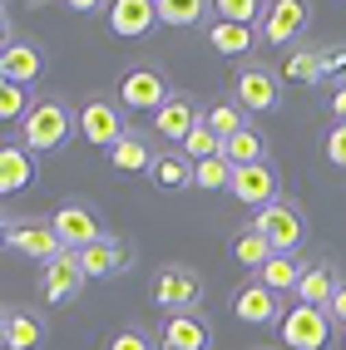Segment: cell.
<instances>
[{
  "label": "cell",
  "mask_w": 346,
  "mask_h": 350,
  "mask_svg": "<svg viewBox=\"0 0 346 350\" xmlns=\"http://www.w3.org/2000/svg\"><path fill=\"white\" fill-rule=\"evenodd\" d=\"M69 133H75V113H69V104L55 99V94H40L30 104V113L20 119V138H15V144L25 153H60L69 144Z\"/></svg>",
  "instance_id": "obj_1"
},
{
  "label": "cell",
  "mask_w": 346,
  "mask_h": 350,
  "mask_svg": "<svg viewBox=\"0 0 346 350\" xmlns=\"http://www.w3.org/2000/svg\"><path fill=\"white\" fill-rule=\"evenodd\" d=\"M252 227H258L272 242V252H282V256H297V247H302V237H307V217H302V207H297L292 198H277L272 207L252 213Z\"/></svg>",
  "instance_id": "obj_2"
},
{
  "label": "cell",
  "mask_w": 346,
  "mask_h": 350,
  "mask_svg": "<svg viewBox=\"0 0 346 350\" xmlns=\"http://www.w3.org/2000/svg\"><path fill=\"white\" fill-rule=\"evenodd\" d=\"M198 301H203V276L193 267H158L153 276V306L164 311V316H183V311H198Z\"/></svg>",
  "instance_id": "obj_3"
},
{
  "label": "cell",
  "mask_w": 346,
  "mask_h": 350,
  "mask_svg": "<svg viewBox=\"0 0 346 350\" xmlns=\"http://www.w3.org/2000/svg\"><path fill=\"white\" fill-rule=\"evenodd\" d=\"M277 336H282L287 350H327L336 325L317 306H292V311H282V321H277Z\"/></svg>",
  "instance_id": "obj_4"
},
{
  "label": "cell",
  "mask_w": 346,
  "mask_h": 350,
  "mask_svg": "<svg viewBox=\"0 0 346 350\" xmlns=\"http://www.w3.org/2000/svg\"><path fill=\"white\" fill-rule=\"evenodd\" d=\"M173 94H169V79L158 75L153 64H134L119 75V109L129 113H158Z\"/></svg>",
  "instance_id": "obj_5"
},
{
  "label": "cell",
  "mask_w": 346,
  "mask_h": 350,
  "mask_svg": "<svg viewBox=\"0 0 346 350\" xmlns=\"http://www.w3.org/2000/svg\"><path fill=\"white\" fill-rule=\"evenodd\" d=\"M277 69H267L262 59H247L238 75H233V94H238V109L243 113H272L277 99H282V89H277Z\"/></svg>",
  "instance_id": "obj_6"
},
{
  "label": "cell",
  "mask_w": 346,
  "mask_h": 350,
  "mask_svg": "<svg viewBox=\"0 0 346 350\" xmlns=\"http://www.w3.org/2000/svg\"><path fill=\"white\" fill-rule=\"evenodd\" d=\"M50 227H55V237H60L64 252H84V247H95L99 237H109L89 202H60L50 213Z\"/></svg>",
  "instance_id": "obj_7"
},
{
  "label": "cell",
  "mask_w": 346,
  "mask_h": 350,
  "mask_svg": "<svg viewBox=\"0 0 346 350\" xmlns=\"http://www.w3.org/2000/svg\"><path fill=\"white\" fill-rule=\"evenodd\" d=\"M84 286V267H79V252H60L55 262L40 267V301L45 306H69Z\"/></svg>",
  "instance_id": "obj_8"
},
{
  "label": "cell",
  "mask_w": 346,
  "mask_h": 350,
  "mask_svg": "<svg viewBox=\"0 0 346 350\" xmlns=\"http://www.w3.org/2000/svg\"><path fill=\"white\" fill-rule=\"evenodd\" d=\"M75 133H84L95 148L109 153V148L129 133V129H124V109H119V104H109V99H89V104L75 113Z\"/></svg>",
  "instance_id": "obj_9"
},
{
  "label": "cell",
  "mask_w": 346,
  "mask_h": 350,
  "mask_svg": "<svg viewBox=\"0 0 346 350\" xmlns=\"http://www.w3.org/2000/svg\"><path fill=\"white\" fill-rule=\"evenodd\" d=\"M10 247L20 252V256H30V262H55V256L64 252L60 247V237H55V227H50V217H15L10 222Z\"/></svg>",
  "instance_id": "obj_10"
},
{
  "label": "cell",
  "mask_w": 346,
  "mask_h": 350,
  "mask_svg": "<svg viewBox=\"0 0 346 350\" xmlns=\"http://www.w3.org/2000/svg\"><path fill=\"white\" fill-rule=\"evenodd\" d=\"M233 193L243 207H252V213H262V207L277 202V168L272 163H252V168H233Z\"/></svg>",
  "instance_id": "obj_11"
},
{
  "label": "cell",
  "mask_w": 346,
  "mask_h": 350,
  "mask_svg": "<svg viewBox=\"0 0 346 350\" xmlns=\"http://www.w3.org/2000/svg\"><path fill=\"white\" fill-rule=\"evenodd\" d=\"M233 316L243 325H277L282 321V301H277V291H267L258 276H252V282H243L233 291Z\"/></svg>",
  "instance_id": "obj_12"
},
{
  "label": "cell",
  "mask_w": 346,
  "mask_h": 350,
  "mask_svg": "<svg viewBox=\"0 0 346 350\" xmlns=\"http://www.w3.org/2000/svg\"><path fill=\"white\" fill-rule=\"evenodd\" d=\"M307 20H312V10L302 5V0H272L258 30H262V40H267V44H292L297 35L307 30Z\"/></svg>",
  "instance_id": "obj_13"
},
{
  "label": "cell",
  "mask_w": 346,
  "mask_h": 350,
  "mask_svg": "<svg viewBox=\"0 0 346 350\" xmlns=\"http://www.w3.org/2000/svg\"><path fill=\"white\" fill-rule=\"evenodd\" d=\"M213 331H208V321L198 311H183V316H164L158 325V345L164 350H208Z\"/></svg>",
  "instance_id": "obj_14"
},
{
  "label": "cell",
  "mask_w": 346,
  "mask_h": 350,
  "mask_svg": "<svg viewBox=\"0 0 346 350\" xmlns=\"http://www.w3.org/2000/svg\"><path fill=\"white\" fill-rule=\"evenodd\" d=\"M341 291V276L332 262H307L302 267V282H297V306H317V311H327L332 306V296Z\"/></svg>",
  "instance_id": "obj_15"
},
{
  "label": "cell",
  "mask_w": 346,
  "mask_h": 350,
  "mask_svg": "<svg viewBox=\"0 0 346 350\" xmlns=\"http://www.w3.org/2000/svg\"><path fill=\"white\" fill-rule=\"evenodd\" d=\"M198 124H203L198 104H193V99H183V94H173L164 109L153 113V129H158V138H169V144H178V148H183V138H188Z\"/></svg>",
  "instance_id": "obj_16"
},
{
  "label": "cell",
  "mask_w": 346,
  "mask_h": 350,
  "mask_svg": "<svg viewBox=\"0 0 346 350\" xmlns=\"http://www.w3.org/2000/svg\"><path fill=\"white\" fill-rule=\"evenodd\" d=\"M153 25H158L153 0H114V5H109V30L119 40H138V35H149Z\"/></svg>",
  "instance_id": "obj_17"
},
{
  "label": "cell",
  "mask_w": 346,
  "mask_h": 350,
  "mask_svg": "<svg viewBox=\"0 0 346 350\" xmlns=\"http://www.w3.org/2000/svg\"><path fill=\"white\" fill-rule=\"evenodd\" d=\"M35 183V153L20 144H0V198H15Z\"/></svg>",
  "instance_id": "obj_18"
},
{
  "label": "cell",
  "mask_w": 346,
  "mask_h": 350,
  "mask_svg": "<svg viewBox=\"0 0 346 350\" xmlns=\"http://www.w3.org/2000/svg\"><path fill=\"white\" fill-rule=\"evenodd\" d=\"M129 262H134V256H129V247H124L119 237H99L95 247H84V252H79L84 282H89V276H114V271H124Z\"/></svg>",
  "instance_id": "obj_19"
},
{
  "label": "cell",
  "mask_w": 346,
  "mask_h": 350,
  "mask_svg": "<svg viewBox=\"0 0 346 350\" xmlns=\"http://www.w3.org/2000/svg\"><path fill=\"white\" fill-rule=\"evenodd\" d=\"M153 148H149V138L144 133H124L119 144L109 148V168H119V173H149L153 168Z\"/></svg>",
  "instance_id": "obj_20"
},
{
  "label": "cell",
  "mask_w": 346,
  "mask_h": 350,
  "mask_svg": "<svg viewBox=\"0 0 346 350\" xmlns=\"http://www.w3.org/2000/svg\"><path fill=\"white\" fill-rule=\"evenodd\" d=\"M149 178H153V183H158V188H164V193L193 188V163L183 158V148H169V153H158V158H153Z\"/></svg>",
  "instance_id": "obj_21"
},
{
  "label": "cell",
  "mask_w": 346,
  "mask_h": 350,
  "mask_svg": "<svg viewBox=\"0 0 346 350\" xmlns=\"http://www.w3.org/2000/svg\"><path fill=\"white\" fill-rule=\"evenodd\" d=\"M0 59H5V79H10V84L25 89V84H35V79H40V50H35V44L10 40L5 50H0Z\"/></svg>",
  "instance_id": "obj_22"
},
{
  "label": "cell",
  "mask_w": 346,
  "mask_h": 350,
  "mask_svg": "<svg viewBox=\"0 0 346 350\" xmlns=\"http://www.w3.org/2000/svg\"><path fill=\"white\" fill-rule=\"evenodd\" d=\"M272 256H277V252H272V242H267L252 222H247V227L238 232V237H233V262H238V267H247V271H262V267L272 262Z\"/></svg>",
  "instance_id": "obj_23"
},
{
  "label": "cell",
  "mask_w": 346,
  "mask_h": 350,
  "mask_svg": "<svg viewBox=\"0 0 346 350\" xmlns=\"http://www.w3.org/2000/svg\"><path fill=\"white\" fill-rule=\"evenodd\" d=\"M252 40H258V30H252V25H227V20H213V25H208V44H213L218 55H227V59L247 55Z\"/></svg>",
  "instance_id": "obj_24"
},
{
  "label": "cell",
  "mask_w": 346,
  "mask_h": 350,
  "mask_svg": "<svg viewBox=\"0 0 346 350\" xmlns=\"http://www.w3.org/2000/svg\"><path fill=\"white\" fill-rule=\"evenodd\" d=\"M223 158L233 163V168H252V163H267V144H262V133L247 124L243 133H233L223 144Z\"/></svg>",
  "instance_id": "obj_25"
},
{
  "label": "cell",
  "mask_w": 346,
  "mask_h": 350,
  "mask_svg": "<svg viewBox=\"0 0 346 350\" xmlns=\"http://www.w3.org/2000/svg\"><path fill=\"white\" fill-rule=\"evenodd\" d=\"M258 282H262L267 291H277V296H282V291H297V282H302V262H297V256H282V252H277L272 262L258 271Z\"/></svg>",
  "instance_id": "obj_26"
},
{
  "label": "cell",
  "mask_w": 346,
  "mask_h": 350,
  "mask_svg": "<svg viewBox=\"0 0 346 350\" xmlns=\"http://www.w3.org/2000/svg\"><path fill=\"white\" fill-rule=\"evenodd\" d=\"M153 10H158V20H164V25L188 30V25H198V20L213 10V5H208V0H153Z\"/></svg>",
  "instance_id": "obj_27"
},
{
  "label": "cell",
  "mask_w": 346,
  "mask_h": 350,
  "mask_svg": "<svg viewBox=\"0 0 346 350\" xmlns=\"http://www.w3.org/2000/svg\"><path fill=\"white\" fill-rule=\"evenodd\" d=\"M45 336V325L35 311H10V331H5V350H35Z\"/></svg>",
  "instance_id": "obj_28"
},
{
  "label": "cell",
  "mask_w": 346,
  "mask_h": 350,
  "mask_svg": "<svg viewBox=\"0 0 346 350\" xmlns=\"http://www.w3.org/2000/svg\"><path fill=\"white\" fill-rule=\"evenodd\" d=\"M282 79H292V84H321V50H292L282 59Z\"/></svg>",
  "instance_id": "obj_29"
},
{
  "label": "cell",
  "mask_w": 346,
  "mask_h": 350,
  "mask_svg": "<svg viewBox=\"0 0 346 350\" xmlns=\"http://www.w3.org/2000/svg\"><path fill=\"white\" fill-rule=\"evenodd\" d=\"M193 188H203V193H223V188H233V163H227V158L193 163Z\"/></svg>",
  "instance_id": "obj_30"
},
{
  "label": "cell",
  "mask_w": 346,
  "mask_h": 350,
  "mask_svg": "<svg viewBox=\"0 0 346 350\" xmlns=\"http://www.w3.org/2000/svg\"><path fill=\"white\" fill-rule=\"evenodd\" d=\"M203 124H208V129H213L223 144H227L233 133H243V129H247V113H243V109H238V99H233V104H213V109L203 113Z\"/></svg>",
  "instance_id": "obj_31"
},
{
  "label": "cell",
  "mask_w": 346,
  "mask_h": 350,
  "mask_svg": "<svg viewBox=\"0 0 346 350\" xmlns=\"http://www.w3.org/2000/svg\"><path fill=\"white\" fill-rule=\"evenodd\" d=\"M183 158L188 163H208V158H223V138L208 129V124H198L188 138H183Z\"/></svg>",
  "instance_id": "obj_32"
},
{
  "label": "cell",
  "mask_w": 346,
  "mask_h": 350,
  "mask_svg": "<svg viewBox=\"0 0 346 350\" xmlns=\"http://www.w3.org/2000/svg\"><path fill=\"white\" fill-rule=\"evenodd\" d=\"M218 20H227V25H252L258 30L262 25V15H267V5H258V0H218Z\"/></svg>",
  "instance_id": "obj_33"
},
{
  "label": "cell",
  "mask_w": 346,
  "mask_h": 350,
  "mask_svg": "<svg viewBox=\"0 0 346 350\" xmlns=\"http://www.w3.org/2000/svg\"><path fill=\"white\" fill-rule=\"evenodd\" d=\"M30 89H20V84H0V124H20V119H25V113H30Z\"/></svg>",
  "instance_id": "obj_34"
},
{
  "label": "cell",
  "mask_w": 346,
  "mask_h": 350,
  "mask_svg": "<svg viewBox=\"0 0 346 350\" xmlns=\"http://www.w3.org/2000/svg\"><path fill=\"white\" fill-rule=\"evenodd\" d=\"M321 153H327L332 168H346V124H332L327 138H321Z\"/></svg>",
  "instance_id": "obj_35"
},
{
  "label": "cell",
  "mask_w": 346,
  "mask_h": 350,
  "mask_svg": "<svg viewBox=\"0 0 346 350\" xmlns=\"http://www.w3.org/2000/svg\"><path fill=\"white\" fill-rule=\"evenodd\" d=\"M104 350H153V340H149L144 331H138V325H129V331H119V336H114Z\"/></svg>",
  "instance_id": "obj_36"
},
{
  "label": "cell",
  "mask_w": 346,
  "mask_h": 350,
  "mask_svg": "<svg viewBox=\"0 0 346 350\" xmlns=\"http://www.w3.org/2000/svg\"><path fill=\"white\" fill-rule=\"evenodd\" d=\"M332 75H346V50H341V44L321 50V79H332Z\"/></svg>",
  "instance_id": "obj_37"
},
{
  "label": "cell",
  "mask_w": 346,
  "mask_h": 350,
  "mask_svg": "<svg viewBox=\"0 0 346 350\" xmlns=\"http://www.w3.org/2000/svg\"><path fill=\"white\" fill-rule=\"evenodd\" d=\"M327 109H332V119H336V124H346V84H336L332 94H327Z\"/></svg>",
  "instance_id": "obj_38"
},
{
  "label": "cell",
  "mask_w": 346,
  "mask_h": 350,
  "mask_svg": "<svg viewBox=\"0 0 346 350\" xmlns=\"http://www.w3.org/2000/svg\"><path fill=\"white\" fill-rule=\"evenodd\" d=\"M327 316H332V325H341V331H346V282H341V291L332 296V306H327Z\"/></svg>",
  "instance_id": "obj_39"
},
{
  "label": "cell",
  "mask_w": 346,
  "mask_h": 350,
  "mask_svg": "<svg viewBox=\"0 0 346 350\" xmlns=\"http://www.w3.org/2000/svg\"><path fill=\"white\" fill-rule=\"evenodd\" d=\"M69 10H79V15H95V10H109V5H95V0H75Z\"/></svg>",
  "instance_id": "obj_40"
},
{
  "label": "cell",
  "mask_w": 346,
  "mask_h": 350,
  "mask_svg": "<svg viewBox=\"0 0 346 350\" xmlns=\"http://www.w3.org/2000/svg\"><path fill=\"white\" fill-rule=\"evenodd\" d=\"M0 247H10V217H5V207H0Z\"/></svg>",
  "instance_id": "obj_41"
},
{
  "label": "cell",
  "mask_w": 346,
  "mask_h": 350,
  "mask_svg": "<svg viewBox=\"0 0 346 350\" xmlns=\"http://www.w3.org/2000/svg\"><path fill=\"white\" fill-rule=\"evenodd\" d=\"M5 331H10V306H0V345H5Z\"/></svg>",
  "instance_id": "obj_42"
},
{
  "label": "cell",
  "mask_w": 346,
  "mask_h": 350,
  "mask_svg": "<svg viewBox=\"0 0 346 350\" xmlns=\"http://www.w3.org/2000/svg\"><path fill=\"white\" fill-rule=\"evenodd\" d=\"M0 44H10V25H5V15H0Z\"/></svg>",
  "instance_id": "obj_43"
},
{
  "label": "cell",
  "mask_w": 346,
  "mask_h": 350,
  "mask_svg": "<svg viewBox=\"0 0 346 350\" xmlns=\"http://www.w3.org/2000/svg\"><path fill=\"white\" fill-rule=\"evenodd\" d=\"M0 84H5V59H0Z\"/></svg>",
  "instance_id": "obj_44"
},
{
  "label": "cell",
  "mask_w": 346,
  "mask_h": 350,
  "mask_svg": "<svg viewBox=\"0 0 346 350\" xmlns=\"http://www.w3.org/2000/svg\"><path fill=\"white\" fill-rule=\"evenodd\" d=\"M341 350H346V331H341Z\"/></svg>",
  "instance_id": "obj_45"
}]
</instances>
